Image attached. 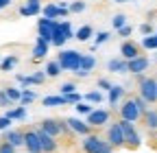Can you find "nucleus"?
I'll list each match as a JSON object with an SVG mask.
<instances>
[{
  "mask_svg": "<svg viewBox=\"0 0 157 153\" xmlns=\"http://www.w3.org/2000/svg\"><path fill=\"white\" fill-rule=\"evenodd\" d=\"M148 105L140 99V96H129L120 103V107H118V112H120V120H127V123H137L144 114H146Z\"/></svg>",
  "mask_w": 157,
  "mask_h": 153,
  "instance_id": "nucleus-1",
  "label": "nucleus"
},
{
  "mask_svg": "<svg viewBox=\"0 0 157 153\" xmlns=\"http://www.w3.org/2000/svg\"><path fill=\"white\" fill-rule=\"evenodd\" d=\"M81 57H83V53H78L74 48H61L57 53V61H59V66H61L63 72L74 74L78 68H81Z\"/></svg>",
  "mask_w": 157,
  "mask_h": 153,
  "instance_id": "nucleus-2",
  "label": "nucleus"
},
{
  "mask_svg": "<svg viewBox=\"0 0 157 153\" xmlns=\"http://www.w3.org/2000/svg\"><path fill=\"white\" fill-rule=\"evenodd\" d=\"M137 96L146 105L157 103V79H153V76H140L137 79Z\"/></svg>",
  "mask_w": 157,
  "mask_h": 153,
  "instance_id": "nucleus-3",
  "label": "nucleus"
},
{
  "mask_svg": "<svg viewBox=\"0 0 157 153\" xmlns=\"http://www.w3.org/2000/svg\"><path fill=\"white\" fill-rule=\"evenodd\" d=\"M118 123H120V129L124 133V147L127 149H137L142 144V136L137 131V127L133 123H127V120H118Z\"/></svg>",
  "mask_w": 157,
  "mask_h": 153,
  "instance_id": "nucleus-4",
  "label": "nucleus"
},
{
  "mask_svg": "<svg viewBox=\"0 0 157 153\" xmlns=\"http://www.w3.org/2000/svg\"><path fill=\"white\" fill-rule=\"evenodd\" d=\"M105 140H107V144L111 147V149H120V147H124V133H122V129H120V123H111L109 127H107V136H105Z\"/></svg>",
  "mask_w": 157,
  "mask_h": 153,
  "instance_id": "nucleus-5",
  "label": "nucleus"
},
{
  "mask_svg": "<svg viewBox=\"0 0 157 153\" xmlns=\"http://www.w3.org/2000/svg\"><path fill=\"white\" fill-rule=\"evenodd\" d=\"M111 120V112L109 109H103V107H94V112L85 118V123L94 129V127H105L107 123Z\"/></svg>",
  "mask_w": 157,
  "mask_h": 153,
  "instance_id": "nucleus-6",
  "label": "nucleus"
},
{
  "mask_svg": "<svg viewBox=\"0 0 157 153\" xmlns=\"http://www.w3.org/2000/svg\"><path fill=\"white\" fill-rule=\"evenodd\" d=\"M57 24H59V20H46V18H39V20H37V37H42L44 42L50 44Z\"/></svg>",
  "mask_w": 157,
  "mask_h": 153,
  "instance_id": "nucleus-7",
  "label": "nucleus"
},
{
  "mask_svg": "<svg viewBox=\"0 0 157 153\" xmlns=\"http://www.w3.org/2000/svg\"><path fill=\"white\" fill-rule=\"evenodd\" d=\"M83 153H101L105 147H107V140L101 138V136H96V133H90V136L83 138Z\"/></svg>",
  "mask_w": 157,
  "mask_h": 153,
  "instance_id": "nucleus-8",
  "label": "nucleus"
},
{
  "mask_svg": "<svg viewBox=\"0 0 157 153\" xmlns=\"http://www.w3.org/2000/svg\"><path fill=\"white\" fill-rule=\"evenodd\" d=\"M127 94V88L124 85H111V90L107 92V103H109V112L111 109H118Z\"/></svg>",
  "mask_w": 157,
  "mask_h": 153,
  "instance_id": "nucleus-9",
  "label": "nucleus"
},
{
  "mask_svg": "<svg viewBox=\"0 0 157 153\" xmlns=\"http://www.w3.org/2000/svg\"><path fill=\"white\" fill-rule=\"evenodd\" d=\"M148 66H151V59H148L146 55H140V57H135V59L127 61L129 72H131V74H137V76H142V74L148 70Z\"/></svg>",
  "mask_w": 157,
  "mask_h": 153,
  "instance_id": "nucleus-10",
  "label": "nucleus"
},
{
  "mask_svg": "<svg viewBox=\"0 0 157 153\" xmlns=\"http://www.w3.org/2000/svg\"><path fill=\"white\" fill-rule=\"evenodd\" d=\"M35 131H37L39 144H42V153H57V151H59V142H57V138L48 136V133H44L42 129H35Z\"/></svg>",
  "mask_w": 157,
  "mask_h": 153,
  "instance_id": "nucleus-11",
  "label": "nucleus"
},
{
  "mask_svg": "<svg viewBox=\"0 0 157 153\" xmlns=\"http://www.w3.org/2000/svg\"><path fill=\"white\" fill-rule=\"evenodd\" d=\"M66 123H68V127L72 129V133H76V136H90L92 133V127L85 123V120H81V118H76V116H70V118H66Z\"/></svg>",
  "mask_w": 157,
  "mask_h": 153,
  "instance_id": "nucleus-12",
  "label": "nucleus"
},
{
  "mask_svg": "<svg viewBox=\"0 0 157 153\" xmlns=\"http://www.w3.org/2000/svg\"><path fill=\"white\" fill-rule=\"evenodd\" d=\"M140 55H142L140 53V44H135L131 40H124L120 44V57L124 61H131V59H135V57H140Z\"/></svg>",
  "mask_w": 157,
  "mask_h": 153,
  "instance_id": "nucleus-13",
  "label": "nucleus"
},
{
  "mask_svg": "<svg viewBox=\"0 0 157 153\" xmlns=\"http://www.w3.org/2000/svg\"><path fill=\"white\" fill-rule=\"evenodd\" d=\"M37 129H42L44 133H48V136H52V138L61 136V123H59L57 118H44L42 123H39Z\"/></svg>",
  "mask_w": 157,
  "mask_h": 153,
  "instance_id": "nucleus-14",
  "label": "nucleus"
},
{
  "mask_svg": "<svg viewBox=\"0 0 157 153\" xmlns=\"http://www.w3.org/2000/svg\"><path fill=\"white\" fill-rule=\"evenodd\" d=\"M24 149L29 153H42V144H39V138H37V131L35 129L24 131Z\"/></svg>",
  "mask_w": 157,
  "mask_h": 153,
  "instance_id": "nucleus-15",
  "label": "nucleus"
},
{
  "mask_svg": "<svg viewBox=\"0 0 157 153\" xmlns=\"http://www.w3.org/2000/svg\"><path fill=\"white\" fill-rule=\"evenodd\" d=\"M42 13V0H26V5L20 7V15L22 18H35Z\"/></svg>",
  "mask_w": 157,
  "mask_h": 153,
  "instance_id": "nucleus-16",
  "label": "nucleus"
},
{
  "mask_svg": "<svg viewBox=\"0 0 157 153\" xmlns=\"http://www.w3.org/2000/svg\"><path fill=\"white\" fill-rule=\"evenodd\" d=\"M5 142H9L11 147H24V131H20V129H7L5 131V136H2Z\"/></svg>",
  "mask_w": 157,
  "mask_h": 153,
  "instance_id": "nucleus-17",
  "label": "nucleus"
},
{
  "mask_svg": "<svg viewBox=\"0 0 157 153\" xmlns=\"http://www.w3.org/2000/svg\"><path fill=\"white\" fill-rule=\"evenodd\" d=\"M107 70L111 74H127L129 68H127V61L122 59V57H111V59L107 61Z\"/></svg>",
  "mask_w": 157,
  "mask_h": 153,
  "instance_id": "nucleus-18",
  "label": "nucleus"
},
{
  "mask_svg": "<svg viewBox=\"0 0 157 153\" xmlns=\"http://www.w3.org/2000/svg\"><path fill=\"white\" fill-rule=\"evenodd\" d=\"M48 50H50V44L44 42L42 37H37V40H35V46H33V61L44 59V57L48 55Z\"/></svg>",
  "mask_w": 157,
  "mask_h": 153,
  "instance_id": "nucleus-19",
  "label": "nucleus"
},
{
  "mask_svg": "<svg viewBox=\"0 0 157 153\" xmlns=\"http://www.w3.org/2000/svg\"><path fill=\"white\" fill-rule=\"evenodd\" d=\"M142 123H144V127H146L151 133H155V131H157V109L148 107L146 114L142 116Z\"/></svg>",
  "mask_w": 157,
  "mask_h": 153,
  "instance_id": "nucleus-20",
  "label": "nucleus"
},
{
  "mask_svg": "<svg viewBox=\"0 0 157 153\" xmlns=\"http://www.w3.org/2000/svg\"><path fill=\"white\" fill-rule=\"evenodd\" d=\"M42 105L44 107H61V105H66V96H61V94H48V96L42 99Z\"/></svg>",
  "mask_w": 157,
  "mask_h": 153,
  "instance_id": "nucleus-21",
  "label": "nucleus"
},
{
  "mask_svg": "<svg viewBox=\"0 0 157 153\" xmlns=\"http://www.w3.org/2000/svg\"><path fill=\"white\" fill-rule=\"evenodd\" d=\"M44 72H46V79H57V76L61 74L63 70H61V66H59V61H57V59H50V61L46 64Z\"/></svg>",
  "mask_w": 157,
  "mask_h": 153,
  "instance_id": "nucleus-22",
  "label": "nucleus"
},
{
  "mask_svg": "<svg viewBox=\"0 0 157 153\" xmlns=\"http://www.w3.org/2000/svg\"><path fill=\"white\" fill-rule=\"evenodd\" d=\"M92 37H94V29L90 24H83L78 31H74V40H78V42H90Z\"/></svg>",
  "mask_w": 157,
  "mask_h": 153,
  "instance_id": "nucleus-23",
  "label": "nucleus"
},
{
  "mask_svg": "<svg viewBox=\"0 0 157 153\" xmlns=\"http://www.w3.org/2000/svg\"><path fill=\"white\" fill-rule=\"evenodd\" d=\"M83 101L85 103H92V105H101L105 101V94L101 90H92V92H85L83 94Z\"/></svg>",
  "mask_w": 157,
  "mask_h": 153,
  "instance_id": "nucleus-24",
  "label": "nucleus"
},
{
  "mask_svg": "<svg viewBox=\"0 0 157 153\" xmlns=\"http://www.w3.org/2000/svg\"><path fill=\"white\" fill-rule=\"evenodd\" d=\"M5 116H7L9 120H24V118H26V107H22V105H17V107H9Z\"/></svg>",
  "mask_w": 157,
  "mask_h": 153,
  "instance_id": "nucleus-25",
  "label": "nucleus"
},
{
  "mask_svg": "<svg viewBox=\"0 0 157 153\" xmlns=\"http://www.w3.org/2000/svg\"><path fill=\"white\" fill-rule=\"evenodd\" d=\"M17 64H20V57L17 55H7L5 59L0 61V70H2V72H11Z\"/></svg>",
  "mask_w": 157,
  "mask_h": 153,
  "instance_id": "nucleus-26",
  "label": "nucleus"
},
{
  "mask_svg": "<svg viewBox=\"0 0 157 153\" xmlns=\"http://www.w3.org/2000/svg\"><path fill=\"white\" fill-rule=\"evenodd\" d=\"M94 68H96V57L92 55V53H87V55H83L81 57V68L78 70H85V72H94Z\"/></svg>",
  "mask_w": 157,
  "mask_h": 153,
  "instance_id": "nucleus-27",
  "label": "nucleus"
},
{
  "mask_svg": "<svg viewBox=\"0 0 157 153\" xmlns=\"http://www.w3.org/2000/svg\"><path fill=\"white\" fill-rule=\"evenodd\" d=\"M35 99H37V92H33L31 88H22V99H20V105H22V107L31 105Z\"/></svg>",
  "mask_w": 157,
  "mask_h": 153,
  "instance_id": "nucleus-28",
  "label": "nucleus"
},
{
  "mask_svg": "<svg viewBox=\"0 0 157 153\" xmlns=\"http://www.w3.org/2000/svg\"><path fill=\"white\" fill-rule=\"evenodd\" d=\"M142 48L144 50H157V31L148 37H142Z\"/></svg>",
  "mask_w": 157,
  "mask_h": 153,
  "instance_id": "nucleus-29",
  "label": "nucleus"
},
{
  "mask_svg": "<svg viewBox=\"0 0 157 153\" xmlns=\"http://www.w3.org/2000/svg\"><path fill=\"white\" fill-rule=\"evenodd\" d=\"M111 40V33L109 31H98V33H94V46L98 48L101 44H107Z\"/></svg>",
  "mask_w": 157,
  "mask_h": 153,
  "instance_id": "nucleus-30",
  "label": "nucleus"
},
{
  "mask_svg": "<svg viewBox=\"0 0 157 153\" xmlns=\"http://www.w3.org/2000/svg\"><path fill=\"white\" fill-rule=\"evenodd\" d=\"M5 92H7V96H9V101L11 103H20V99H22V88H5Z\"/></svg>",
  "mask_w": 157,
  "mask_h": 153,
  "instance_id": "nucleus-31",
  "label": "nucleus"
},
{
  "mask_svg": "<svg viewBox=\"0 0 157 153\" xmlns=\"http://www.w3.org/2000/svg\"><path fill=\"white\" fill-rule=\"evenodd\" d=\"M129 22H127V15L124 13H116L113 18H111V26L116 29V31H120L122 26H127Z\"/></svg>",
  "mask_w": 157,
  "mask_h": 153,
  "instance_id": "nucleus-32",
  "label": "nucleus"
},
{
  "mask_svg": "<svg viewBox=\"0 0 157 153\" xmlns=\"http://www.w3.org/2000/svg\"><path fill=\"white\" fill-rule=\"evenodd\" d=\"M68 9H70V13H83L87 9V2L85 0H72V2L68 5Z\"/></svg>",
  "mask_w": 157,
  "mask_h": 153,
  "instance_id": "nucleus-33",
  "label": "nucleus"
},
{
  "mask_svg": "<svg viewBox=\"0 0 157 153\" xmlns=\"http://www.w3.org/2000/svg\"><path fill=\"white\" fill-rule=\"evenodd\" d=\"M74 109H76V114H81V116H90V114L94 112V105H90V103H85V101H81L78 105H74Z\"/></svg>",
  "mask_w": 157,
  "mask_h": 153,
  "instance_id": "nucleus-34",
  "label": "nucleus"
},
{
  "mask_svg": "<svg viewBox=\"0 0 157 153\" xmlns=\"http://www.w3.org/2000/svg\"><path fill=\"white\" fill-rule=\"evenodd\" d=\"M76 92V83L74 81H66L61 88H59V94H61V96H68V94H74Z\"/></svg>",
  "mask_w": 157,
  "mask_h": 153,
  "instance_id": "nucleus-35",
  "label": "nucleus"
},
{
  "mask_svg": "<svg viewBox=\"0 0 157 153\" xmlns=\"http://www.w3.org/2000/svg\"><path fill=\"white\" fill-rule=\"evenodd\" d=\"M59 24H61V31H63V35H66V40H72V37H74V29H72V24H70L68 20L59 22Z\"/></svg>",
  "mask_w": 157,
  "mask_h": 153,
  "instance_id": "nucleus-36",
  "label": "nucleus"
},
{
  "mask_svg": "<svg viewBox=\"0 0 157 153\" xmlns=\"http://www.w3.org/2000/svg\"><path fill=\"white\" fill-rule=\"evenodd\" d=\"M96 85H98V90H101V92H109L113 83H111V81L107 79V76H101V79L96 81Z\"/></svg>",
  "mask_w": 157,
  "mask_h": 153,
  "instance_id": "nucleus-37",
  "label": "nucleus"
},
{
  "mask_svg": "<svg viewBox=\"0 0 157 153\" xmlns=\"http://www.w3.org/2000/svg\"><path fill=\"white\" fill-rule=\"evenodd\" d=\"M81 101H83V96H81L78 92H74V94H68V96H66V105H78Z\"/></svg>",
  "mask_w": 157,
  "mask_h": 153,
  "instance_id": "nucleus-38",
  "label": "nucleus"
},
{
  "mask_svg": "<svg viewBox=\"0 0 157 153\" xmlns=\"http://www.w3.org/2000/svg\"><path fill=\"white\" fill-rule=\"evenodd\" d=\"M140 33H142L144 37H148V35H153V33H155V29H153V24H151V22H142V24H140Z\"/></svg>",
  "mask_w": 157,
  "mask_h": 153,
  "instance_id": "nucleus-39",
  "label": "nucleus"
},
{
  "mask_svg": "<svg viewBox=\"0 0 157 153\" xmlns=\"http://www.w3.org/2000/svg\"><path fill=\"white\" fill-rule=\"evenodd\" d=\"M131 33H133V26H131V24H127V26H122L120 31H118V35L122 37V42H124V40H129V37H131Z\"/></svg>",
  "mask_w": 157,
  "mask_h": 153,
  "instance_id": "nucleus-40",
  "label": "nucleus"
},
{
  "mask_svg": "<svg viewBox=\"0 0 157 153\" xmlns=\"http://www.w3.org/2000/svg\"><path fill=\"white\" fill-rule=\"evenodd\" d=\"M0 107H13V103L9 101V96H7V92H5V88L0 90Z\"/></svg>",
  "mask_w": 157,
  "mask_h": 153,
  "instance_id": "nucleus-41",
  "label": "nucleus"
},
{
  "mask_svg": "<svg viewBox=\"0 0 157 153\" xmlns=\"http://www.w3.org/2000/svg\"><path fill=\"white\" fill-rule=\"evenodd\" d=\"M17 149L15 147H11L9 142H5V140H0V153H15Z\"/></svg>",
  "mask_w": 157,
  "mask_h": 153,
  "instance_id": "nucleus-42",
  "label": "nucleus"
},
{
  "mask_svg": "<svg viewBox=\"0 0 157 153\" xmlns=\"http://www.w3.org/2000/svg\"><path fill=\"white\" fill-rule=\"evenodd\" d=\"M11 123H13V120H9L7 116H0V131H7V129H11Z\"/></svg>",
  "mask_w": 157,
  "mask_h": 153,
  "instance_id": "nucleus-43",
  "label": "nucleus"
},
{
  "mask_svg": "<svg viewBox=\"0 0 157 153\" xmlns=\"http://www.w3.org/2000/svg\"><path fill=\"white\" fill-rule=\"evenodd\" d=\"M74 76H78V79H87L90 72H85V70H76V72H74Z\"/></svg>",
  "mask_w": 157,
  "mask_h": 153,
  "instance_id": "nucleus-44",
  "label": "nucleus"
},
{
  "mask_svg": "<svg viewBox=\"0 0 157 153\" xmlns=\"http://www.w3.org/2000/svg\"><path fill=\"white\" fill-rule=\"evenodd\" d=\"M11 2H13V0H0V9H7V7H11Z\"/></svg>",
  "mask_w": 157,
  "mask_h": 153,
  "instance_id": "nucleus-45",
  "label": "nucleus"
},
{
  "mask_svg": "<svg viewBox=\"0 0 157 153\" xmlns=\"http://www.w3.org/2000/svg\"><path fill=\"white\" fill-rule=\"evenodd\" d=\"M101 153H113V149H111V147H109V144H107V147H105V149H103V151H101Z\"/></svg>",
  "mask_w": 157,
  "mask_h": 153,
  "instance_id": "nucleus-46",
  "label": "nucleus"
},
{
  "mask_svg": "<svg viewBox=\"0 0 157 153\" xmlns=\"http://www.w3.org/2000/svg\"><path fill=\"white\" fill-rule=\"evenodd\" d=\"M111 2H116V5H124V2H131V0H111Z\"/></svg>",
  "mask_w": 157,
  "mask_h": 153,
  "instance_id": "nucleus-47",
  "label": "nucleus"
}]
</instances>
